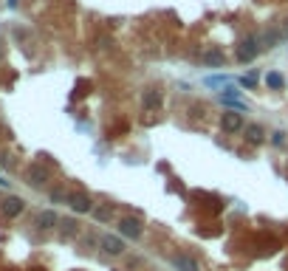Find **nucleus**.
<instances>
[{"label":"nucleus","mask_w":288,"mask_h":271,"mask_svg":"<svg viewBox=\"0 0 288 271\" xmlns=\"http://www.w3.org/2000/svg\"><path fill=\"white\" fill-rule=\"evenodd\" d=\"M68 207H71L77 215H91L96 209L94 198H91L88 192H71V195H68Z\"/></svg>","instance_id":"nucleus-1"},{"label":"nucleus","mask_w":288,"mask_h":271,"mask_svg":"<svg viewBox=\"0 0 288 271\" xmlns=\"http://www.w3.org/2000/svg\"><path fill=\"white\" fill-rule=\"evenodd\" d=\"M260 51H263V45H260V37H246L243 43L238 45V59H240V62H252Z\"/></svg>","instance_id":"nucleus-2"},{"label":"nucleus","mask_w":288,"mask_h":271,"mask_svg":"<svg viewBox=\"0 0 288 271\" xmlns=\"http://www.w3.org/2000/svg\"><path fill=\"white\" fill-rule=\"evenodd\" d=\"M119 235L127 237V240H138L144 235V223L138 218H122L119 221Z\"/></svg>","instance_id":"nucleus-3"},{"label":"nucleus","mask_w":288,"mask_h":271,"mask_svg":"<svg viewBox=\"0 0 288 271\" xmlns=\"http://www.w3.org/2000/svg\"><path fill=\"white\" fill-rule=\"evenodd\" d=\"M246 127V121L240 113H235V110H226L224 116H221V130L224 133H243Z\"/></svg>","instance_id":"nucleus-4"},{"label":"nucleus","mask_w":288,"mask_h":271,"mask_svg":"<svg viewBox=\"0 0 288 271\" xmlns=\"http://www.w3.org/2000/svg\"><path fill=\"white\" fill-rule=\"evenodd\" d=\"M99 249L105 251L108 257H122L124 254V240H122V237H116V235H102Z\"/></svg>","instance_id":"nucleus-5"},{"label":"nucleus","mask_w":288,"mask_h":271,"mask_svg":"<svg viewBox=\"0 0 288 271\" xmlns=\"http://www.w3.org/2000/svg\"><path fill=\"white\" fill-rule=\"evenodd\" d=\"M170 263H173V268H178V271H201V263H198L192 254H187V251L173 254L170 257Z\"/></svg>","instance_id":"nucleus-6"},{"label":"nucleus","mask_w":288,"mask_h":271,"mask_svg":"<svg viewBox=\"0 0 288 271\" xmlns=\"http://www.w3.org/2000/svg\"><path fill=\"white\" fill-rule=\"evenodd\" d=\"M34 226H37V229H43V232H48V229H57V226H59V215L54 212V209H45V212L37 215Z\"/></svg>","instance_id":"nucleus-7"},{"label":"nucleus","mask_w":288,"mask_h":271,"mask_svg":"<svg viewBox=\"0 0 288 271\" xmlns=\"http://www.w3.org/2000/svg\"><path fill=\"white\" fill-rule=\"evenodd\" d=\"M3 215H6V218H17V215L23 212V209H26V200L23 198H17V195H9L6 200H3Z\"/></svg>","instance_id":"nucleus-8"},{"label":"nucleus","mask_w":288,"mask_h":271,"mask_svg":"<svg viewBox=\"0 0 288 271\" xmlns=\"http://www.w3.org/2000/svg\"><path fill=\"white\" fill-rule=\"evenodd\" d=\"M45 181H48V170H45L43 164H31V167H29V184L43 186Z\"/></svg>","instance_id":"nucleus-9"},{"label":"nucleus","mask_w":288,"mask_h":271,"mask_svg":"<svg viewBox=\"0 0 288 271\" xmlns=\"http://www.w3.org/2000/svg\"><path fill=\"white\" fill-rule=\"evenodd\" d=\"M243 133H246V142L249 144H263V139H266V130L260 124H246Z\"/></svg>","instance_id":"nucleus-10"},{"label":"nucleus","mask_w":288,"mask_h":271,"mask_svg":"<svg viewBox=\"0 0 288 271\" xmlns=\"http://www.w3.org/2000/svg\"><path fill=\"white\" fill-rule=\"evenodd\" d=\"M141 105H144V110H159L161 107V91H144V96H141Z\"/></svg>","instance_id":"nucleus-11"},{"label":"nucleus","mask_w":288,"mask_h":271,"mask_svg":"<svg viewBox=\"0 0 288 271\" xmlns=\"http://www.w3.org/2000/svg\"><path fill=\"white\" fill-rule=\"evenodd\" d=\"M201 59H203L206 65H224V62H226V57H224V51H221V48H209V51H203Z\"/></svg>","instance_id":"nucleus-12"},{"label":"nucleus","mask_w":288,"mask_h":271,"mask_svg":"<svg viewBox=\"0 0 288 271\" xmlns=\"http://www.w3.org/2000/svg\"><path fill=\"white\" fill-rule=\"evenodd\" d=\"M59 232H62V240L65 237H77L80 235V223L71 221V218H68V221H59Z\"/></svg>","instance_id":"nucleus-13"},{"label":"nucleus","mask_w":288,"mask_h":271,"mask_svg":"<svg viewBox=\"0 0 288 271\" xmlns=\"http://www.w3.org/2000/svg\"><path fill=\"white\" fill-rule=\"evenodd\" d=\"M266 85L271 88V91H282V85H285V77H282V74H277V71H268V74H266Z\"/></svg>","instance_id":"nucleus-14"},{"label":"nucleus","mask_w":288,"mask_h":271,"mask_svg":"<svg viewBox=\"0 0 288 271\" xmlns=\"http://www.w3.org/2000/svg\"><path fill=\"white\" fill-rule=\"evenodd\" d=\"M91 215H94L99 223H108V221H113V207H110V204H105V207H96Z\"/></svg>","instance_id":"nucleus-15"},{"label":"nucleus","mask_w":288,"mask_h":271,"mask_svg":"<svg viewBox=\"0 0 288 271\" xmlns=\"http://www.w3.org/2000/svg\"><path fill=\"white\" fill-rule=\"evenodd\" d=\"M68 195L71 192H65V189H51V200L54 204H68Z\"/></svg>","instance_id":"nucleus-16"},{"label":"nucleus","mask_w":288,"mask_h":271,"mask_svg":"<svg viewBox=\"0 0 288 271\" xmlns=\"http://www.w3.org/2000/svg\"><path fill=\"white\" fill-rule=\"evenodd\" d=\"M271 144H274V147H282V144H285V133H282V130H274V133H271Z\"/></svg>","instance_id":"nucleus-17"},{"label":"nucleus","mask_w":288,"mask_h":271,"mask_svg":"<svg viewBox=\"0 0 288 271\" xmlns=\"http://www.w3.org/2000/svg\"><path fill=\"white\" fill-rule=\"evenodd\" d=\"M254 82H257V74H249V77L240 79V85L243 88H254Z\"/></svg>","instance_id":"nucleus-18"},{"label":"nucleus","mask_w":288,"mask_h":271,"mask_svg":"<svg viewBox=\"0 0 288 271\" xmlns=\"http://www.w3.org/2000/svg\"><path fill=\"white\" fill-rule=\"evenodd\" d=\"M0 186H9V181H3V178H0Z\"/></svg>","instance_id":"nucleus-19"}]
</instances>
